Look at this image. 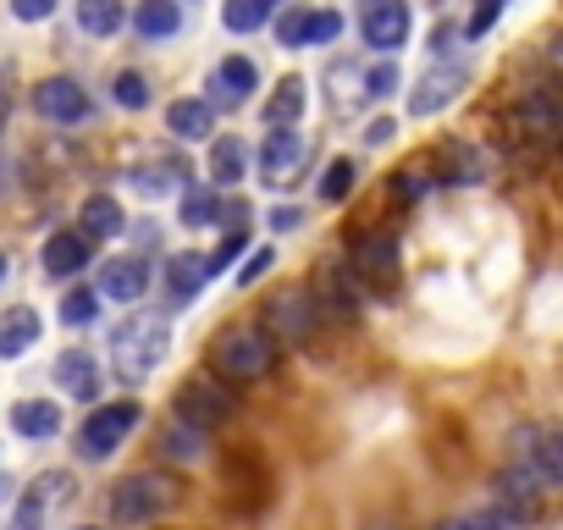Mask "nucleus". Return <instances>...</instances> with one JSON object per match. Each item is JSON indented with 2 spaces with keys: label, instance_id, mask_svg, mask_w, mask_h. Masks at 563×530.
Returning <instances> with one entry per match:
<instances>
[{
  "label": "nucleus",
  "instance_id": "1",
  "mask_svg": "<svg viewBox=\"0 0 563 530\" xmlns=\"http://www.w3.org/2000/svg\"><path fill=\"white\" fill-rule=\"evenodd\" d=\"M166 349H172V327L161 316H133L128 327H117L111 338V360H117V376L122 382H144L166 365Z\"/></svg>",
  "mask_w": 563,
  "mask_h": 530
},
{
  "label": "nucleus",
  "instance_id": "2",
  "mask_svg": "<svg viewBox=\"0 0 563 530\" xmlns=\"http://www.w3.org/2000/svg\"><path fill=\"white\" fill-rule=\"evenodd\" d=\"M210 365L227 382H260V376L276 371V343L265 338V327H227L210 343Z\"/></svg>",
  "mask_w": 563,
  "mask_h": 530
},
{
  "label": "nucleus",
  "instance_id": "3",
  "mask_svg": "<svg viewBox=\"0 0 563 530\" xmlns=\"http://www.w3.org/2000/svg\"><path fill=\"white\" fill-rule=\"evenodd\" d=\"M232 393L227 387H216L210 376H194V382H183L177 387V420L188 426V431H210V426H221V420H232Z\"/></svg>",
  "mask_w": 563,
  "mask_h": 530
},
{
  "label": "nucleus",
  "instance_id": "4",
  "mask_svg": "<svg viewBox=\"0 0 563 530\" xmlns=\"http://www.w3.org/2000/svg\"><path fill=\"white\" fill-rule=\"evenodd\" d=\"M305 161H310V139H305L299 128H271V139L260 144V177H265L271 188L299 183Z\"/></svg>",
  "mask_w": 563,
  "mask_h": 530
},
{
  "label": "nucleus",
  "instance_id": "5",
  "mask_svg": "<svg viewBox=\"0 0 563 530\" xmlns=\"http://www.w3.org/2000/svg\"><path fill=\"white\" fill-rule=\"evenodd\" d=\"M139 420H144V409H139L133 398H122V404H106V409H95V415L84 420L78 442H84V453H89V459H111V453L122 448V437H128Z\"/></svg>",
  "mask_w": 563,
  "mask_h": 530
},
{
  "label": "nucleus",
  "instance_id": "6",
  "mask_svg": "<svg viewBox=\"0 0 563 530\" xmlns=\"http://www.w3.org/2000/svg\"><path fill=\"white\" fill-rule=\"evenodd\" d=\"M166 503H172V481H166V475H128V481L111 492V514H117L122 525H144V519H155Z\"/></svg>",
  "mask_w": 563,
  "mask_h": 530
},
{
  "label": "nucleus",
  "instance_id": "7",
  "mask_svg": "<svg viewBox=\"0 0 563 530\" xmlns=\"http://www.w3.org/2000/svg\"><path fill=\"white\" fill-rule=\"evenodd\" d=\"M316 321H321V316H316V299L299 294V288H294V294H276V299L265 305V338H271V343H276V338H282V343H310V338H316Z\"/></svg>",
  "mask_w": 563,
  "mask_h": 530
},
{
  "label": "nucleus",
  "instance_id": "8",
  "mask_svg": "<svg viewBox=\"0 0 563 530\" xmlns=\"http://www.w3.org/2000/svg\"><path fill=\"white\" fill-rule=\"evenodd\" d=\"M360 34H365L371 51L393 56L409 40V7H404V0H365V7H360Z\"/></svg>",
  "mask_w": 563,
  "mask_h": 530
},
{
  "label": "nucleus",
  "instance_id": "9",
  "mask_svg": "<svg viewBox=\"0 0 563 530\" xmlns=\"http://www.w3.org/2000/svg\"><path fill=\"white\" fill-rule=\"evenodd\" d=\"M514 453L536 470V486H558L563 481V442L552 426H525L514 431Z\"/></svg>",
  "mask_w": 563,
  "mask_h": 530
},
{
  "label": "nucleus",
  "instance_id": "10",
  "mask_svg": "<svg viewBox=\"0 0 563 530\" xmlns=\"http://www.w3.org/2000/svg\"><path fill=\"white\" fill-rule=\"evenodd\" d=\"M354 272L371 283V288H393L398 283V243L387 238V232H365L360 243H354Z\"/></svg>",
  "mask_w": 563,
  "mask_h": 530
},
{
  "label": "nucleus",
  "instance_id": "11",
  "mask_svg": "<svg viewBox=\"0 0 563 530\" xmlns=\"http://www.w3.org/2000/svg\"><path fill=\"white\" fill-rule=\"evenodd\" d=\"M34 111L51 117V122H84L89 117V95L73 78H45V84H34Z\"/></svg>",
  "mask_w": 563,
  "mask_h": 530
},
{
  "label": "nucleus",
  "instance_id": "12",
  "mask_svg": "<svg viewBox=\"0 0 563 530\" xmlns=\"http://www.w3.org/2000/svg\"><path fill=\"white\" fill-rule=\"evenodd\" d=\"M464 78H470V73H464V62L431 67V73L420 78V89L409 95V111H415V117H431V111H442V106H448V100L464 89Z\"/></svg>",
  "mask_w": 563,
  "mask_h": 530
},
{
  "label": "nucleus",
  "instance_id": "13",
  "mask_svg": "<svg viewBox=\"0 0 563 530\" xmlns=\"http://www.w3.org/2000/svg\"><path fill=\"white\" fill-rule=\"evenodd\" d=\"M144 288H150V265L144 260H111L106 272H100V294L117 299V305L144 299Z\"/></svg>",
  "mask_w": 563,
  "mask_h": 530
},
{
  "label": "nucleus",
  "instance_id": "14",
  "mask_svg": "<svg viewBox=\"0 0 563 530\" xmlns=\"http://www.w3.org/2000/svg\"><path fill=\"white\" fill-rule=\"evenodd\" d=\"M40 265H45L51 277H73V272H84V265H89V238H78V232H51Z\"/></svg>",
  "mask_w": 563,
  "mask_h": 530
},
{
  "label": "nucleus",
  "instance_id": "15",
  "mask_svg": "<svg viewBox=\"0 0 563 530\" xmlns=\"http://www.w3.org/2000/svg\"><path fill=\"white\" fill-rule=\"evenodd\" d=\"M305 106H310L305 78H282V84L271 89V100H265V122H271V128H299Z\"/></svg>",
  "mask_w": 563,
  "mask_h": 530
},
{
  "label": "nucleus",
  "instance_id": "16",
  "mask_svg": "<svg viewBox=\"0 0 563 530\" xmlns=\"http://www.w3.org/2000/svg\"><path fill=\"white\" fill-rule=\"evenodd\" d=\"M216 89H221V106H243L249 89H260V67L249 56H227L216 67Z\"/></svg>",
  "mask_w": 563,
  "mask_h": 530
},
{
  "label": "nucleus",
  "instance_id": "17",
  "mask_svg": "<svg viewBox=\"0 0 563 530\" xmlns=\"http://www.w3.org/2000/svg\"><path fill=\"white\" fill-rule=\"evenodd\" d=\"M166 128L194 144V139H210L216 111H210V100H172V106H166Z\"/></svg>",
  "mask_w": 563,
  "mask_h": 530
},
{
  "label": "nucleus",
  "instance_id": "18",
  "mask_svg": "<svg viewBox=\"0 0 563 530\" xmlns=\"http://www.w3.org/2000/svg\"><path fill=\"white\" fill-rule=\"evenodd\" d=\"M40 343V316L34 310H7L0 316V360H18Z\"/></svg>",
  "mask_w": 563,
  "mask_h": 530
},
{
  "label": "nucleus",
  "instance_id": "19",
  "mask_svg": "<svg viewBox=\"0 0 563 530\" xmlns=\"http://www.w3.org/2000/svg\"><path fill=\"white\" fill-rule=\"evenodd\" d=\"M78 221H84V232H78V238H89V243H95V238H117V232L128 227V216H122V205H117L111 194H95V199L84 205V216H78Z\"/></svg>",
  "mask_w": 563,
  "mask_h": 530
},
{
  "label": "nucleus",
  "instance_id": "20",
  "mask_svg": "<svg viewBox=\"0 0 563 530\" xmlns=\"http://www.w3.org/2000/svg\"><path fill=\"white\" fill-rule=\"evenodd\" d=\"M133 29H139L144 40H172V34L183 29V7H177V0H144L139 18H133Z\"/></svg>",
  "mask_w": 563,
  "mask_h": 530
},
{
  "label": "nucleus",
  "instance_id": "21",
  "mask_svg": "<svg viewBox=\"0 0 563 530\" xmlns=\"http://www.w3.org/2000/svg\"><path fill=\"white\" fill-rule=\"evenodd\" d=\"M205 283H210L205 254H172V260H166V288H172L177 299H194Z\"/></svg>",
  "mask_w": 563,
  "mask_h": 530
},
{
  "label": "nucleus",
  "instance_id": "22",
  "mask_svg": "<svg viewBox=\"0 0 563 530\" xmlns=\"http://www.w3.org/2000/svg\"><path fill=\"white\" fill-rule=\"evenodd\" d=\"M243 166H249L243 139H216V150H210V183L232 188V183H243Z\"/></svg>",
  "mask_w": 563,
  "mask_h": 530
},
{
  "label": "nucleus",
  "instance_id": "23",
  "mask_svg": "<svg viewBox=\"0 0 563 530\" xmlns=\"http://www.w3.org/2000/svg\"><path fill=\"white\" fill-rule=\"evenodd\" d=\"M78 29L95 34V40L117 34L122 29V0H78Z\"/></svg>",
  "mask_w": 563,
  "mask_h": 530
},
{
  "label": "nucleus",
  "instance_id": "24",
  "mask_svg": "<svg viewBox=\"0 0 563 530\" xmlns=\"http://www.w3.org/2000/svg\"><path fill=\"white\" fill-rule=\"evenodd\" d=\"M271 7H276V0H227V7H221V23H227L232 34H254V29L271 23Z\"/></svg>",
  "mask_w": 563,
  "mask_h": 530
},
{
  "label": "nucleus",
  "instance_id": "25",
  "mask_svg": "<svg viewBox=\"0 0 563 530\" xmlns=\"http://www.w3.org/2000/svg\"><path fill=\"white\" fill-rule=\"evenodd\" d=\"M12 426H18L23 437H56V431H62V409H56V404H18V409H12Z\"/></svg>",
  "mask_w": 563,
  "mask_h": 530
},
{
  "label": "nucleus",
  "instance_id": "26",
  "mask_svg": "<svg viewBox=\"0 0 563 530\" xmlns=\"http://www.w3.org/2000/svg\"><path fill=\"white\" fill-rule=\"evenodd\" d=\"M56 382L78 398H95V360L89 354H62L56 360Z\"/></svg>",
  "mask_w": 563,
  "mask_h": 530
},
{
  "label": "nucleus",
  "instance_id": "27",
  "mask_svg": "<svg viewBox=\"0 0 563 530\" xmlns=\"http://www.w3.org/2000/svg\"><path fill=\"white\" fill-rule=\"evenodd\" d=\"M177 177H183V161H150V166L133 172V188L139 194H166V188H177Z\"/></svg>",
  "mask_w": 563,
  "mask_h": 530
},
{
  "label": "nucleus",
  "instance_id": "28",
  "mask_svg": "<svg viewBox=\"0 0 563 530\" xmlns=\"http://www.w3.org/2000/svg\"><path fill=\"white\" fill-rule=\"evenodd\" d=\"M183 227H210L216 216H221V199H216V188H194V194H183Z\"/></svg>",
  "mask_w": 563,
  "mask_h": 530
},
{
  "label": "nucleus",
  "instance_id": "29",
  "mask_svg": "<svg viewBox=\"0 0 563 530\" xmlns=\"http://www.w3.org/2000/svg\"><path fill=\"white\" fill-rule=\"evenodd\" d=\"M111 100H117L122 111H144V106H150V84H144V73H117Z\"/></svg>",
  "mask_w": 563,
  "mask_h": 530
},
{
  "label": "nucleus",
  "instance_id": "30",
  "mask_svg": "<svg viewBox=\"0 0 563 530\" xmlns=\"http://www.w3.org/2000/svg\"><path fill=\"white\" fill-rule=\"evenodd\" d=\"M354 183H360L354 161H343V155H338V161L327 166V177H321V199H332V205H338V199H349V194H354Z\"/></svg>",
  "mask_w": 563,
  "mask_h": 530
},
{
  "label": "nucleus",
  "instance_id": "31",
  "mask_svg": "<svg viewBox=\"0 0 563 530\" xmlns=\"http://www.w3.org/2000/svg\"><path fill=\"white\" fill-rule=\"evenodd\" d=\"M95 316H100V294H95V288H78V294L62 299V321H67V327H89Z\"/></svg>",
  "mask_w": 563,
  "mask_h": 530
},
{
  "label": "nucleus",
  "instance_id": "32",
  "mask_svg": "<svg viewBox=\"0 0 563 530\" xmlns=\"http://www.w3.org/2000/svg\"><path fill=\"white\" fill-rule=\"evenodd\" d=\"M276 45H282V51H305V45H310V12L276 18Z\"/></svg>",
  "mask_w": 563,
  "mask_h": 530
},
{
  "label": "nucleus",
  "instance_id": "33",
  "mask_svg": "<svg viewBox=\"0 0 563 530\" xmlns=\"http://www.w3.org/2000/svg\"><path fill=\"white\" fill-rule=\"evenodd\" d=\"M448 172H453L448 183H464V188H470V183H481V172H486V166H481V155H475V150H448Z\"/></svg>",
  "mask_w": 563,
  "mask_h": 530
},
{
  "label": "nucleus",
  "instance_id": "34",
  "mask_svg": "<svg viewBox=\"0 0 563 530\" xmlns=\"http://www.w3.org/2000/svg\"><path fill=\"white\" fill-rule=\"evenodd\" d=\"M442 530H519L514 514H475V519H448Z\"/></svg>",
  "mask_w": 563,
  "mask_h": 530
},
{
  "label": "nucleus",
  "instance_id": "35",
  "mask_svg": "<svg viewBox=\"0 0 563 530\" xmlns=\"http://www.w3.org/2000/svg\"><path fill=\"white\" fill-rule=\"evenodd\" d=\"M343 34V12H310V45H327Z\"/></svg>",
  "mask_w": 563,
  "mask_h": 530
},
{
  "label": "nucleus",
  "instance_id": "36",
  "mask_svg": "<svg viewBox=\"0 0 563 530\" xmlns=\"http://www.w3.org/2000/svg\"><path fill=\"white\" fill-rule=\"evenodd\" d=\"M393 89H398V67H393V62L371 67V78H365V95H376V100H382V95H393Z\"/></svg>",
  "mask_w": 563,
  "mask_h": 530
},
{
  "label": "nucleus",
  "instance_id": "37",
  "mask_svg": "<svg viewBox=\"0 0 563 530\" xmlns=\"http://www.w3.org/2000/svg\"><path fill=\"white\" fill-rule=\"evenodd\" d=\"M12 12H18V23H45L56 12V0H12Z\"/></svg>",
  "mask_w": 563,
  "mask_h": 530
},
{
  "label": "nucleus",
  "instance_id": "38",
  "mask_svg": "<svg viewBox=\"0 0 563 530\" xmlns=\"http://www.w3.org/2000/svg\"><path fill=\"white\" fill-rule=\"evenodd\" d=\"M271 260H276V254H271V249H254V254H249V260H243V272H238V283H243V288H249V283H254V277H265V272H271Z\"/></svg>",
  "mask_w": 563,
  "mask_h": 530
},
{
  "label": "nucleus",
  "instance_id": "39",
  "mask_svg": "<svg viewBox=\"0 0 563 530\" xmlns=\"http://www.w3.org/2000/svg\"><path fill=\"white\" fill-rule=\"evenodd\" d=\"M166 448H172V459H194V453H199V431H188V426H183V431H172V437H166Z\"/></svg>",
  "mask_w": 563,
  "mask_h": 530
},
{
  "label": "nucleus",
  "instance_id": "40",
  "mask_svg": "<svg viewBox=\"0 0 563 530\" xmlns=\"http://www.w3.org/2000/svg\"><path fill=\"white\" fill-rule=\"evenodd\" d=\"M271 227H276V232H294V227H305V210H294V205H276V210H271Z\"/></svg>",
  "mask_w": 563,
  "mask_h": 530
},
{
  "label": "nucleus",
  "instance_id": "41",
  "mask_svg": "<svg viewBox=\"0 0 563 530\" xmlns=\"http://www.w3.org/2000/svg\"><path fill=\"white\" fill-rule=\"evenodd\" d=\"M393 194H398V199H420V194H426V177H420V172H398Z\"/></svg>",
  "mask_w": 563,
  "mask_h": 530
},
{
  "label": "nucleus",
  "instance_id": "42",
  "mask_svg": "<svg viewBox=\"0 0 563 530\" xmlns=\"http://www.w3.org/2000/svg\"><path fill=\"white\" fill-rule=\"evenodd\" d=\"M393 133H398V122H393V117H376V122L365 128V144H387Z\"/></svg>",
  "mask_w": 563,
  "mask_h": 530
},
{
  "label": "nucleus",
  "instance_id": "43",
  "mask_svg": "<svg viewBox=\"0 0 563 530\" xmlns=\"http://www.w3.org/2000/svg\"><path fill=\"white\" fill-rule=\"evenodd\" d=\"M0 122H7V89H0Z\"/></svg>",
  "mask_w": 563,
  "mask_h": 530
},
{
  "label": "nucleus",
  "instance_id": "44",
  "mask_svg": "<svg viewBox=\"0 0 563 530\" xmlns=\"http://www.w3.org/2000/svg\"><path fill=\"white\" fill-rule=\"evenodd\" d=\"M0 283H7V254H0Z\"/></svg>",
  "mask_w": 563,
  "mask_h": 530
},
{
  "label": "nucleus",
  "instance_id": "45",
  "mask_svg": "<svg viewBox=\"0 0 563 530\" xmlns=\"http://www.w3.org/2000/svg\"><path fill=\"white\" fill-rule=\"evenodd\" d=\"M78 530H95V525H78Z\"/></svg>",
  "mask_w": 563,
  "mask_h": 530
},
{
  "label": "nucleus",
  "instance_id": "46",
  "mask_svg": "<svg viewBox=\"0 0 563 530\" xmlns=\"http://www.w3.org/2000/svg\"><path fill=\"white\" fill-rule=\"evenodd\" d=\"M497 7H503V0H497Z\"/></svg>",
  "mask_w": 563,
  "mask_h": 530
}]
</instances>
